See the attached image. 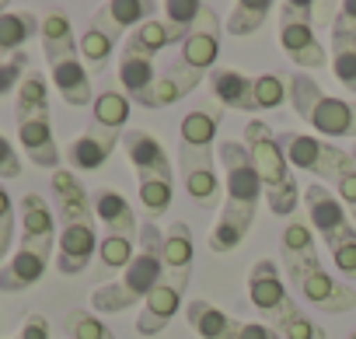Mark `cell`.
<instances>
[{"instance_id":"23","label":"cell","mask_w":356,"mask_h":339,"mask_svg":"<svg viewBox=\"0 0 356 339\" xmlns=\"http://www.w3.org/2000/svg\"><path fill=\"white\" fill-rule=\"evenodd\" d=\"M207 84L213 91V102L220 109H238V112H255V77L234 70V67H213L207 74Z\"/></svg>"},{"instance_id":"9","label":"cell","mask_w":356,"mask_h":339,"mask_svg":"<svg viewBox=\"0 0 356 339\" xmlns=\"http://www.w3.org/2000/svg\"><path fill=\"white\" fill-rule=\"evenodd\" d=\"M178 175L189 193V200L200 210H213L220 200V179H217V150H182L178 147Z\"/></svg>"},{"instance_id":"3","label":"cell","mask_w":356,"mask_h":339,"mask_svg":"<svg viewBox=\"0 0 356 339\" xmlns=\"http://www.w3.org/2000/svg\"><path fill=\"white\" fill-rule=\"evenodd\" d=\"M339 15V4H325V0H283L280 4V46L290 56L293 67L304 70H321L328 63L325 46L318 39V29H332Z\"/></svg>"},{"instance_id":"25","label":"cell","mask_w":356,"mask_h":339,"mask_svg":"<svg viewBox=\"0 0 356 339\" xmlns=\"http://www.w3.org/2000/svg\"><path fill=\"white\" fill-rule=\"evenodd\" d=\"M220 123H224V109L220 105H196L193 112L182 116V126H178V147L182 150H213Z\"/></svg>"},{"instance_id":"18","label":"cell","mask_w":356,"mask_h":339,"mask_svg":"<svg viewBox=\"0 0 356 339\" xmlns=\"http://www.w3.org/2000/svg\"><path fill=\"white\" fill-rule=\"evenodd\" d=\"M122 150H126V161L133 164L136 179H143V175H171V157H168L164 143L154 133L126 129L122 133Z\"/></svg>"},{"instance_id":"33","label":"cell","mask_w":356,"mask_h":339,"mask_svg":"<svg viewBox=\"0 0 356 339\" xmlns=\"http://www.w3.org/2000/svg\"><path fill=\"white\" fill-rule=\"evenodd\" d=\"M129 112H133L129 95L115 91V88L98 91L95 102H91V123L102 126V129H112V133H122V126L129 123Z\"/></svg>"},{"instance_id":"31","label":"cell","mask_w":356,"mask_h":339,"mask_svg":"<svg viewBox=\"0 0 356 339\" xmlns=\"http://www.w3.org/2000/svg\"><path fill=\"white\" fill-rule=\"evenodd\" d=\"M53 193H56V210H60V221H70V217H91L95 207H91V196L84 189V182L67 172V168H60V172H53Z\"/></svg>"},{"instance_id":"50","label":"cell","mask_w":356,"mask_h":339,"mask_svg":"<svg viewBox=\"0 0 356 339\" xmlns=\"http://www.w3.org/2000/svg\"><path fill=\"white\" fill-rule=\"evenodd\" d=\"M15 339H49V318L39 315V311H32V315L22 322V329H18Z\"/></svg>"},{"instance_id":"43","label":"cell","mask_w":356,"mask_h":339,"mask_svg":"<svg viewBox=\"0 0 356 339\" xmlns=\"http://www.w3.org/2000/svg\"><path fill=\"white\" fill-rule=\"evenodd\" d=\"M290 102V88L280 74H255V109H280Z\"/></svg>"},{"instance_id":"21","label":"cell","mask_w":356,"mask_h":339,"mask_svg":"<svg viewBox=\"0 0 356 339\" xmlns=\"http://www.w3.org/2000/svg\"><path fill=\"white\" fill-rule=\"evenodd\" d=\"M18 143L25 150V157L35 168H49V172H60V147L53 136V119L39 116V119H22L18 123Z\"/></svg>"},{"instance_id":"27","label":"cell","mask_w":356,"mask_h":339,"mask_svg":"<svg viewBox=\"0 0 356 339\" xmlns=\"http://www.w3.org/2000/svg\"><path fill=\"white\" fill-rule=\"evenodd\" d=\"M186 322L200 339H238V329H241L238 318H231L227 311H220L207 297H193L186 304Z\"/></svg>"},{"instance_id":"52","label":"cell","mask_w":356,"mask_h":339,"mask_svg":"<svg viewBox=\"0 0 356 339\" xmlns=\"http://www.w3.org/2000/svg\"><path fill=\"white\" fill-rule=\"evenodd\" d=\"M8 252H11L8 245H0V269H4V255H8Z\"/></svg>"},{"instance_id":"46","label":"cell","mask_w":356,"mask_h":339,"mask_svg":"<svg viewBox=\"0 0 356 339\" xmlns=\"http://www.w3.org/2000/svg\"><path fill=\"white\" fill-rule=\"evenodd\" d=\"M335 196H339V203L346 207V214L356 217V168H349V172H342V175L335 179Z\"/></svg>"},{"instance_id":"17","label":"cell","mask_w":356,"mask_h":339,"mask_svg":"<svg viewBox=\"0 0 356 339\" xmlns=\"http://www.w3.org/2000/svg\"><path fill=\"white\" fill-rule=\"evenodd\" d=\"M203 81H207V74L189 70L186 63H171L164 74H157L154 88H150L147 98H140L136 105H140V109H168V105H175V102H182L186 95H193Z\"/></svg>"},{"instance_id":"55","label":"cell","mask_w":356,"mask_h":339,"mask_svg":"<svg viewBox=\"0 0 356 339\" xmlns=\"http://www.w3.org/2000/svg\"><path fill=\"white\" fill-rule=\"evenodd\" d=\"M349 339H356V329H353V332H349Z\"/></svg>"},{"instance_id":"36","label":"cell","mask_w":356,"mask_h":339,"mask_svg":"<svg viewBox=\"0 0 356 339\" xmlns=\"http://www.w3.org/2000/svg\"><path fill=\"white\" fill-rule=\"evenodd\" d=\"M273 11L276 8L269 4V0H238V4L231 8V15H227V22H224V29H227V36H238V39L255 36L269 22Z\"/></svg>"},{"instance_id":"4","label":"cell","mask_w":356,"mask_h":339,"mask_svg":"<svg viewBox=\"0 0 356 339\" xmlns=\"http://www.w3.org/2000/svg\"><path fill=\"white\" fill-rule=\"evenodd\" d=\"M286 88L293 112L311 129H318L321 136H356V102L321 91L311 74H293Z\"/></svg>"},{"instance_id":"8","label":"cell","mask_w":356,"mask_h":339,"mask_svg":"<svg viewBox=\"0 0 356 339\" xmlns=\"http://www.w3.org/2000/svg\"><path fill=\"white\" fill-rule=\"evenodd\" d=\"M98 231H95V214L91 217H70L60 221V238H56V269L63 276H77L91 266L98 255Z\"/></svg>"},{"instance_id":"13","label":"cell","mask_w":356,"mask_h":339,"mask_svg":"<svg viewBox=\"0 0 356 339\" xmlns=\"http://www.w3.org/2000/svg\"><path fill=\"white\" fill-rule=\"evenodd\" d=\"M332 70L346 91L356 95V0L339 4L332 25Z\"/></svg>"},{"instance_id":"42","label":"cell","mask_w":356,"mask_h":339,"mask_svg":"<svg viewBox=\"0 0 356 339\" xmlns=\"http://www.w3.org/2000/svg\"><path fill=\"white\" fill-rule=\"evenodd\" d=\"M63 329L70 339H112L115 336L95 311H84V308H70L63 318Z\"/></svg>"},{"instance_id":"54","label":"cell","mask_w":356,"mask_h":339,"mask_svg":"<svg viewBox=\"0 0 356 339\" xmlns=\"http://www.w3.org/2000/svg\"><path fill=\"white\" fill-rule=\"evenodd\" d=\"M349 154H353V157H356V143H353V150H349Z\"/></svg>"},{"instance_id":"26","label":"cell","mask_w":356,"mask_h":339,"mask_svg":"<svg viewBox=\"0 0 356 339\" xmlns=\"http://www.w3.org/2000/svg\"><path fill=\"white\" fill-rule=\"evenodd\" d=\"M91 207H95V217L102 221L105 235H122V238H136L140 235L136 210H133V203L122 193H115V189L105 186V189H98L91 196Z\"/></svg>"},{"instance_id":"48","label":"cell","mask_w":356,"mask_h":339,"mask_svg":"<svg viewBox=\"0 0 356 339\" xmlns=\"http://www.w3.org/2000/svg\"><path fill=\"white\" fill-rule=\"evenodd\" d=\"M18 175H22V157L15 143L0 133V179H18Z\"/></svg>"},{"instance_id":"19","label":"cell","mask_w":356,"mask_h":339,"mask_svg":"<svg viewBox=\"0 0 356 339\" xmlns=\"http://www.w3.org/2000/svg\"><path fill=\"white\" fill-rule=\"evenodd\" d=\"M248 297H252V304H255L262 315H269V318H276V315L286 308L290 294H286V283H283V276H280L276 259H259V262L252 266V273H248Z\"/></svg>"},{"instance_id":"14","label":"cell","mask_w":356,"mask_h":339,"mask_svg":"<svg viewBox=\"0 0 356 339\" xmlns=\"http://www.w3.org/2000/svg\"><path fill=\"white\" fill-rule=\"evenodd\" d=\"M186 287H189V280H168V276H164V280L150 290V297L143 301V311H140V318H136V332H140V336H161V332L171 325V318L178 315V308H182Z\"/></svg>"},{"instance_id":"10","label":"cell","mask_w":356,"mask_h":339,"mask_svg":"<svg viewBox=\"0 0 356 339\" xmlns=\"http://www.w3.org/2000/svg\"><path fill=\"white\" fill-rule=\"evenodd\" d=\"M53 249H56V242H22L18 252L4 262V269H0V290L22 294V290L35 287L49 269Z\"/></svg>"},{"instance_id":"45","label":"cell","mask_w":356,"mask_h":339,"mask_svg":"<svg viewBox=\"0 0 356 339\" xmlns=\"http://www.w3.org/2000/svg\"><path fill=\"white\" fill-rule=\"evenodd\" d=\"M203 15V4L200 0H168L164 4V18L175 22V25H182V29H193Z\"/></svg>"},{"instance_id":"20","label":"cell","mask_w":356,"mask_h":339,"mask_svg":"<svg viewBox=\"0 0 356 339\" xmlns=\"http://www.w3.org/2000/svg\"><path fill=\"white\" fill-rule=\"evenodd\" d=\"M115 143H122V133L102 129V126H88L77 140H70L67 147V161L74 164V172H98V168L112 157Z\"/></svg>"},{"instance_id":"51","label":"cell","mask_w":356,"mask_h":339,"mask_svg":"<svg viewBox=\"0 0 356 339\" xmlns=\"http://www.w3.org/2000/svg\"><path fill=\"white\" fill-rule=\"evenodd\" d=\"M238 339H283V336H280L269 322H241Z\"/></svg>"},{"instance_id":"47","label":"cell","mask_w":356,"mask_h":339,"mask_svg":"<svg viewBox=\"0 0 356 339\" xmlns=\"http://www.w3.org/2000/svg\"><path fill=\"white\" fill-rule=\"evenodd\" d=\"M332 262H335V269H339L342 276L356 280V238L335 245V249H332Z\"/></svg>"},{"instance_id":"30","label":"cell","mask_w":356,"mask_h":339,"mask_svg":"<svg viewBox=\"0 0 356 339\" xmlns=\"http://www.w3.org/2000/svg\"><path fill=\"white\" fill-rule=\"evenodd\" d=\"M22 214V242H56V217L39 193H25L18 203Z\"/></svg>"},{"instance_id":"16","label":"cell","mask_w":356,"mask_h":339,"mask_svg":"<svg viewBox=\"0 0 356 339\" xmlns=\"http://www.w3.org/2000/svg\"><path fill=\"white\" fill-rule=\"evenodd\" d=\"M293 290H297L307 304H314L318 311H328V315H342V311H353V308H356V287L335 280V276L325 273V269H314V273L304 276Z\"/></svg>"},{"instance_id":"35","label":"cell","mask_w":356,"mask_h":339,"mask_svg":"<svg viewBox=\"0 0 356 339\" xmlns=\"http://www.w3.org/2000/svg\"><path fill=\"white\" fill-rule=\"evenodd\" d=\"M42 29V22L29 11H8V15H0V53H22V46L29 39H35Z\"/></svg>"},{"instance_id":"22","label":"cell","mask_w":356,"mask_h":339,"mask_svg":"<svg viewBox=\"0 0 356 339\" xmlns=\"http://www.w3.org/2000/svg\"><path fill=\"white\" fill-rule=\"evenodd\" d=\"M119 39H122V29L112 25V22L98 11V15L91 18V25L81 32V39H77V49H81L84 67H88L91 74L105 70L108 60H112V53H115V46H119Z\"/></svg>"},{"instance_id":"49","label":"cell","mask_w":356,"mask_h":339,"mask_svg":"<svg viewBox=\"0 0 356 339\" xmlns=\"http://www.w3.org/2000/svg\"><path fill=\"white\" fill-rule=\"evenodd\" d=\"M11 238H15V203H11L8 189L0 186V245L11 249Z\"/></svg>"},{"instance_id":"2","label":"cell","mask_w":356,"mask_h":339,"mask_svg":"<svg viewBox=\"0 0 356 339\" xmlns=\"http://www.w3.org/2000/svg\"><path fill=\"white\" fill-rule=\"evenodd\" d=\"M245 147H248V154L255 161V172L262 179L269 214L273 217H293L297 203H300V186L290 175V161H286V154L280 147L276 129L269 123H262V119H252L245 126Z\"/></svg>"},{"instance_id":"24","label":"cell","mask_w":356,"mask_h":339,"mask_svg":"<svg viewBox=\"0 0 356 339\" xmlns=\"http://www.w3.org/2000/svg\"><path fill=\"white\" fill-rule=\"evenodd\" d=\"M161 259H164V276L168 280H193L196 249H193V228L186 221H171L168 224Z\"/></svg>"},{"instance_id":"12","label":"cell","mask_w":356,"mask_h":339,"mask_svg":"<svg viewBox=\"0 0 356 339\" xmlns=\"http://www.w3.org/2000/svg\"><path fill=\"white\" fill-rule=\"evenodd\" d=\"M217 56H220V11L213 4H203L200 22L189 29L182 42L178 63H186L189 70H200V74H210L217 67Z\"/></svg>"},{"instance_id":"37","label":"cell","mask_w":356,"mask_h":339,"mask_svg":"<svg viewBox=\"0 0 356 339\" xmlns=\"http://www.w3.org/2000/svg\"><path fill=\"white\" fill-rule=\"evenodd\" d=\"M39 39H42V53L46 60L49 56H60V53H81L77 49V39H74V25L63 11H49L42 18V29H39Z\"/></svg>"},{"instance_id":"5","label":"cell","mask_w":356,"mask_h":339,"mask_svg":"<svg viewBox=\"0 0 356 339\" xmlns=\"http://www.w3.org/2000/svg\"><path fill=\"white\" fill-rule=\"evenodd\" d=\"M280 136V147L290 161V168H300V172L321 179V182H332L349 172V168H356V157L335 143H328L325 136H311V133H293V129H283L276 133Z\"/></svg>"},{"instance_id":"39","label":"cell","mask_w":356,"mask_h":339,"mask_svg":"<svg viewBox=\"0 0 356 339\" xmlns=\"http://www.w3.org/2000/svg\"><path fill=\"white\" fill-rule=\"evenodd\" d=\"M112 25H119L122 32L126 29H140L143 22H150V18H157V4H150V0H108V4H102L98 8Z\"/></svg>"},{"instance_id":"38","label":"cell","mask_w":356,"mask_h":339,"mask_svg":"<svg viewBox=\"0 0 356 339\" xmlns=\"http://www.w3.org/2000/svg\"><path fill=\"white\" fill-rule=\"evenodd\" d=\"M269 325H273L283 339H328V336H325V329H321L314 318H307V315L297 308V301H293V297L286 301V308H283Z\"/></svg>"},{"instance_id":"56","label":"cell","mask_w":356,"mask_h":339,"mask_svg":"<svg viewBox=\"0 0 356 339\" xmlns=\"http://www.w3.org/2000/svg\"><path fill=\"white\" fill-rule=\"evenodd\" d=\"M112 339H115V336H112Z\"/></svg>"},{"instance_id":"34","label":"cell","mask_w":356,"mask_h":339,"mask_svg":"<svg viewBox=\"0 0 356 339\" xmlns=\"http://www.w3.org/2000/svg\"><path fill=\"white\" fill-rule=\"evenodd\" d=\"M49 116V84L42 74H25V81L15 91V119H39Z\"/></svg>"},{"instance_id":"41","label":"cell","mask_w":356,"mask_h":339,"mask_svg":"<svg viewBox=\"0 0 356 339\" xmlns=\"http://www.w3.org/2000/svg\"><path fill=\"white\" fill-rule=\"evenodd\" d=\"M136 255V245L133 238H122V235H105L98 242V273H122Z\"/></svg>"},{"instance_id":"53","label":"cell","mask_w":356,"mask_h":339,"mask_svg":"<svg viewBox=\"0 0 356 339\" xmlns=\"http://www.w3.org/2000/svg\"><path fill=\"white\" fill-rule=\"evenodd\" d=\"M0 15H8V8H4V4H0Z\"/></svg>"},{"instance_id":"40","label":"cell","mask_w":356,"mask_h":339,"mask_svg":"<svg viewBox=\"0 0 356 339\" xmlns=\"http://www.w3.org/2000/svg\"><path fill=\"white\" fill-rule=\"evenodd\" d=\"M171 193H175V189H171V175H143V179L136 182L140 207L150 214V221L171 210Z\"/></svg>"},{"instance_id":"7","label":"cell","mask_w":356,"mask_h":339,"mask_svg":"<svg viewBox=\"0 0 356 339\" xmlns=\"http://www.w3.org/2000/svg\"><path fill=\"white\" fill-rule=\"evenodd\" d=\"M304 207H307V224L311 231L328 245H342L349 238H356V228H353V217L346 214V207L339 203V196H332V189H325L321 182H311L304 189Z\"/></svg>"},{"instance_id":"44","label":"cell","mask_w":356,"mask_h":339,"mask_svg":"<svg viewBox=\"0 0 356 339\" xmlns=\"http://www.w3.org/2000/svg\"><path fill=\"white\" fill-rule=\"evenodd\" d=\"M25 74H29V56L25 53H15L8 60H0V98L18 91V84L25 81Z\"/></svg>"},{"instance_id":"6","label":"cell","mask_w":356,"mask_h":339,"mask_svg":"<svg viewBox=\"0 0 356 339\" xmlns=\"http://www.w3.org/2000/svg\"><path fill=\"white\" fill-rule=\"evenodd\" d=\"M217 157H220V168H224V189H227L224 207L259 214V200L266 196V189H262V179L255 172V161H252L248 147L238 143V140H224Z\"/></svg>"},{"instance_id":"28","label":"cell","mask_w":356,"mask_h":339,"mask_svg":"<svg viewBox=\"0 0 356 339\" xmlns=\"http://www.w3.org/2000/svg\"><path fill=\"white\" fill-rule=\"evenodd\" d=\"M186 36H189V29H182V25H175V22H168V18H150V22H143L140 29L129 32L126 46H129V49H140V53H147V56H157L164 46H182Z\"/></svg>"},{"instance_id":"29","label":"cell","mask_w":356,"mask_h":339,"mask_svg":"<svg viewBox=\"0 0 356 339\" xmlns=\"http://www.w3.org/2000/svg\"><path fill=\"white\" fill-rule=\"evenodd\" d=\"M119 81H122V91L129 95V102L147 98V91H150V88H154V81H157L154 56H147V53H140V49L122 46V56H119Z\"/></svg>"},{"instance_id":"15","label":"cell","mask_w":356,"mask_h":339,"mask_svg":"<svg viewBox=\"0 0 356 339\" xmlns=\"http://www.w3.org/2000/svg\"><path fill=\"white\" fill-rule=\"evenodd\" d=\"M49 77H53V88L60 91V98L74 109L81 105H91L95 102V91H91V70L84 67L81 53H60V56H49Z\"/></svg>"},{"instance_id":"11","label":"cell","mask_w":356,"mask_h":339,"mask_svg":"<svg viewBox=\"0 0 356 339\" xmlns=\"http://www.w3.org/2000/svg\"><path fill=\"white\" fill-rule=\"evenodd\" d=\"M280 242H283V245H280V255H283L280 269L286 273L290 287H297L304 276H311L314 269H321L311 224H304L300 217H290L286 228H283V235H280Z\"/></svg>"},{"instance_id":"1","label":"cell","mask_w":356,"mask_h":339,"mask_svg":"<svg viewBox=\"0 0 356 339\" xmlns=\"http://www.w3.org/2000/svg\"><path fill=\"white\" fill-rule=\"evenodd\" d=\"M136 238H140V242H136V255H133V262L119 273V280L95 287V294H91L95 315H122V311H129L136 301H147L150 290L164 280V259H161L164 235H161V228H157L154 221H143Z\"/></svg>"},{"instance_id":"32","label":"cell","mask_w":356,"mask_h":339,"mask_svg":"<svg viewBox=\"0 0 356 339\" xmlns=\"http://www.w3.org/2000/svg\"><path fill=\"white\" fill-rule=\"evenodd\" d=\"M252 224H255V210L224 207L217 224H213V231H210V252H234L245 242V235L252 231Z\"/></svg>"}]
</instances>
